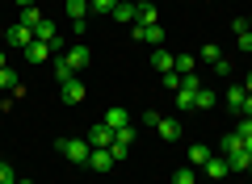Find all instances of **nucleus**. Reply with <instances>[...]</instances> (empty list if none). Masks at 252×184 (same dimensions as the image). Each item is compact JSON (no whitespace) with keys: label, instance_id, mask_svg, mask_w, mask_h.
I'll list each match as a JSON object with an SVG mask.
<instances>
[{"label":"nucleus","instance_id":"obj_18","mask_svg":"<svg viewBox=\"0 0 252 184\" xmlns=\"http://www.w3.org/2000/svg\"><path fill=\"white\" fill-rule=\"evenodd\" d=\"M206 159H210L206 142H193V147H189V163H193V167H206Z\"/></svg>","mask_w":252,"mask_h":184},{"label":"nucleus","instance_id":"obj_9","mask_svg":"<svg viewBox=\"0 0 252 184\" xmlns=\"http://www.w3.org/2000/svg\"><path fill=\"white\" fill-rule=\"evenodd\" d=\"M135 38L147 46H164V26H135Z\"/></svg>","mask_w":252,"mask_h":184},{"label":"nucleus","instance_id":"obj_14","mask_svg":"<svg viewBox=\"0 0 252 184\" xmlns=\"http://www.w3.org/2000/svg\"><path fill=\"white\" fill-rule=\"evenodd\" d=\"M89 9H93L89 0H67V21H72V26L76 21H89Z\"/></svg>","mask_w":252,"mask_h":184},{"label":"nucleus","instance_id":"obj_28","mask_svg":"<svg viewBox=\"0 0 252 184\" xmlns=\"http://www.w3.org/2000/svg\"><path fill=\"white\" fill-rule=\"evenodd\" d=\"M89 4H93V13H105V17H109V13H114V4H118V0H89Z\"/></svg>","mask_w":252,"mask_h":184},{"label":"nucleus","instance_id":"obj_23","mask_svg":"<svg viewBox=\"0 0 252 184\" xmlns=\"http://www.w3.org/2000/svg\"><path fill=\"white\" fill-rule=\"evenodd\" d=\"M72 76H76V71L67 67V63H63V54H59V59H55V84H67Z\"/></svg>","mask_w":252,"mask_h":184},{"label":"nucleus","instance_id":"obj_19","mask_svg":"<svg viewBox=\"0 0 252 184\" xmlns=\"http://www.w3.org/2000/svg\"><path fill=\"white\" fill-rule=\"evenodd\" d=\"M156 21H160V9H156V4H139V21L135 26H156Z\"/></svg>","mask_w":252,"mask_h":184},{"label":"nucleus","instance_id":"obj_26","mask_svg":"<svg viewBox=\"0 0 252 184\" xmlns=\"http://www.w3.org/2000/svg\"><path fill=\"white\" fill-rule=\"evenodd\" d=\"M13 88H17V76L9 67H0V92H13Z\"/></svg>","mask_w":252,"mask_h":184},{"label":"nucleus","instance_id":"obj_12","mask_svg":"<svg viewBox=\"0 0 252 184\" xmlns=\"http://www.w3.org/2000/svg\"><path fill=\"white\" fill-rule=\"evenodd\" d=\"M156 134H160L164 142H177L181 138V122L177 117H160V122H156Z\"/></svg>","mask_w":252,"mask_h":184},{"label":"nucleus","instance_id":"obj_17","mask_svg":"<svg viewBox=\"0 0 252 184\" xmlns=\"http://www.w3.org/2000/svg\"><path fill=\"white\" fill-rule=\"evenodd\" d=\"M26 59H30V63H42V59H51V46H46V42H38V38H34V42L26 46Z\"/></svg>","mask_w":252,"mask_h":184},{"label":"nucleus","instance_id":"obj_10","mask_svg":"<svg viewBox=\"0 0 252 184\" xmlns=\"http://www.w3.org/2000/svg\"><path fill=\"white\" fill-rule=\"evenodd\" d=\"M89 147H93V151H97V147H114V130H109L105 122L93 126V130H89Z\"/></svg>","mask_w":252,"mask_h":184},{"label":"nucleus","instance_id":"obj_31","mask_svg":"<svg viewBox=\"0 0 252 184\" xmlns=\"http://www.w3.org/2000/svg\"><path fill=\"white\" fill-rule=\"evenodd\" d=\"M235 42H240V51H244V54H252V29H248V34H240Z\"/></svg>","mask_w":252,"mask_h":184},{"label":"nucleus","instance_id":"obj_21","mask_svg":"<svg viewBox=\"0 0 252 184\" xmlns=\"http://www.w3.org/2000/svg\"><path fill=\"white\" fill-rule=\"evenodd\" d=\"M21 26H30V29H38V26H42V13H38V4L21 9Z\"/></svg>","mask_w":252,"mask_h":184},{"label":"nucleus","instance_id":"obj_30","mask_svg":"<svg viewBox=\"0 0 252 184\" xmlns=\"http://www.w3.org/2000/svg\"><path fill=\"white\" fill-rule=\"evenodd\" d=\"M164 79V88H168V92H177V88H181V79H185V76H177V71H168V76H160Z\"/></svg>","mask_w":252,"mask_h":184},{"label":"nucleus","instance_id":"obj_5","mask_svg":"<svg viewBox=\"0 0 252 184\" xmlns=\"http://www.w3.org/2000/svg\"><path fill=\"white\" fill-rule=\"evenodd\" d=\"M4 42H9V46H17V51H26V46L34 42V29L17 21V26H9V29H4Z\"/></svg>","mask_w":252,"mask_h":184},{"label":"nucleus","instance_id":"obj_8","mask_svg":"<svg viewBox=\"0 0 252 184\" xmlns=\"http://www.w3.org/2000/svg\"><path fill=\"white\" fill-rule=\"evenodd\" d=\"M114 163H118V159H114V151H109V147H97V151L89 155V167H93V172H109Z\"/></svg>","mask_w":252,"mask_h":184},{"label":"nucleus","instance_id":"obj_34","mask_svg":"<svg viewBox=\"0 0 252 184\" xmlns=\"http://www.w3.org/2000/svg\"><path fill=\"white\" fill-rule=\"evenodd\" d=\"M244 88H248V92H252V71H248V79H244Z\"/></svg>","mask_w":252,"mask_h":184},{"label":"nucleus","instance_id":"obj_35","mask_svg":"<svg viewBox=\"0 0 252 184\" xmlns=\"http://www.w3.org/2000/svg\"><path fill=\"white\" fill-rule=\"evenodd\" d=\"M17 4H21V9H30V4H34V0H17Z\"/></svg>","mask_w":252,"mask_h":184},{"label":"nucleus","instance_id":"obj_38","mask_svg":"<svg viewBox=\"0 0 252 184\" xmlns=\"http://www.w3.org/2000/svg\"><path fill=\"white\" fill-rule=\"evenodd\" d=\"M248 172H252V155H248Z\"/></svg>","mask_w":252,"mask_h":184},{"label":"nucleus","instance_id":"obj_25","mask_svg":"<svg viewBox=\"0 0 252 184\" xmlns=\"http://www.w3.org/2000/svg\"><path fill=\"white\" fill-rule=\"evenodd\" d=\"M198 59H206V63H210V67H215V63H219V59H223V51H219V46H215V42H206V46H202V51H198Z\"/></svg>","mask_w":252,"mask_h":184},{"label":"nucleus","instance_id":"obj_27","mask_svg":"<svg viewBox=\"0 0 252 184\" xmlns=\"http://www.w3.org/2000/svg\"><path fill=\"white\" fill-rule=\"evenodd\" d=\"M172 184H193V167H177L172 172Z\"/></svg>","mask_w":252,"mask_h":184},{"label":"nucleus","instance_id":"obj_37","mask_svg":"<svg viewBox=\"0 0 252 184\" xmlns=\"http://www.w3.org/2000/svg\"><path fill=\"white\" fill-rule=\"evenodd\" d=\"M130 4H152V0H130Z\"/></svg>","mask_w":252,"mask_h":184},{"label":"nucleus","instance_id":"obj_39","mask_svg":"<svg viewBox=\"0 0 252 184\" xmlns=\"http://www.w3.org/2000/svg\"><path fill=\"white\" fill-rule=\"evenodd\" d=\"M17 184H34V180H17Z\"/></svg>","mask_w":252,"mask_h":184},{"label":"nucleus","instance_id":"obj_11","mask_svg":"<svg viewBox=\"0 0 252 184\" xmlns=\"http://www.w3.org/2000/svg\"><path fill=\"white\" fill-rule=\"evenodd\" d=\"M152 67L160 71V76H168V71L177 67V54H168L164 46H156V51H152Z\"/></svg>","mask_w":252,"mask_h":184},{"label":"nucleus","instance_id":"obj_20","mask_svg":"<svg viewBox=\"0 0 252 184\" xmlns=\"http://www.w3.org/2000/svg\"><path fill=\"white\" fill-rule=\"evenodd\" d=\"M193 67H198V59H193V54H177V76H193Z\"/></svg>","mask_w":252,"mask_h":184},{"label":"nucleus","instance_id":"obj_13","mask_svg":"<svg viewBox=\"0 0 252 184\" xmlns=\"http://www.w3.org/2000/svg\"><path fill=\"white\" fill-rule=\"evenodd\" d=\"M105 126H109V130H122V126H130L126 109H122V105H109V109H105Z\"/></svg>","mask_w":252,"mask_h":184},{"label":"nucleus","instance_id":"obj_6","mask_svg":"<svg viewBox=\"0 0 252 184\" xmlns=\"http://www.w3.org/2000/svg\"><path fill=\"white\" fill-rule=\"evenodd\" d=\"M63 63H67V67H72V71H84V67H89V63H93V51H89V46H84V42H76L72 51L63 54Z\"/></svg>","mask_w":252,"mask_h":184},{"label":"nucleus","instance_id":"obj_40","mask_svg":"<svg viewBox=\"0 0 252 184\" xmlns=\"http://www.w3.org/2000/svg\"><path fill=\"white\" fill-rule=\"evenodd\" d=\"M248 29H252V21H248Z\"/></svg>","mask_w":252,"mask_h":184},{"label":"nucleus","instance_id":"obj_36","mask_svg":"<svg viewBox=\"0 0 252 184\" xmlns=\"http://www.w3.org/2000/svg\"><path fill=\"white\" fill-rule=\"evenodd\" d=\"M0 67H9V63H4V51H0Z\"/></svg>","mask_w":252,"mask_h":184},{"label":"nucleus","instance_id":"obj_32","mask_svg":"<svg viewBox=\"0 0 252 184\" xmlns=\"http://www.w3.org/2000/svg\"><path fill=\"white\" fill-rule=\"evenodd\" d=\"M231 34H235V38H240V34H248V21H244V17H235V21H231Z\"/></svg>","mask_w":252,"mask_h":184},{"label":"nucleus","instance_id":"obj_2","mask_svg":"<svg viewBox=\"0 0 252 184\" xmlns=\"http://www.w3.org/2000/svg\"><path fill=\"white\" fill-rule=\"evenodd\" d=\"M59 155L67 159V163H76V167H89L93 147H89V138H59Z\"/></svg>","mask_w":252,"mask_h":184},{"label":"nucleus","instance_id":"obj_24","mask_svg":"<svg viewBox=\"0 0 252 184\" xmlns=\"http://www.w3.org/2000/svg\"><path fill=\"white\" fill-rule=\"evenodd\" d=\"M193 109H202V113H206V109H215V92H210V88H198V101H193Z\"/></svg>","mask_w":252,"mask_h":184},{"label":"nucleus","instance_id":"obj_33","mask_svg":"<svg viewBox=\"0 0 252 184\" xmlns=\"http://www.w3.org/2000/svg\"><path fill=\"white\" fill-rule=\"evenodd\" d=\"M240 117H252V92L244 97V105H240Z\"/></svg>","mask_w":252,"mask_h":184},{"label":"nucleus","instance_id":"obj_4","mask_svg":"<svg viewBox=\"0 0 252 184\" xmlns=\"http://www.w3.org/2000/svg\"><path fill=\"white\" fill-rule=\"evenodd\" d=\"M59 97H63V105H80V101L89 97V88H84L80 76H72L67 84H59Z\"/></svg>","mask_w":252,"mask_h":184},{"label":"nucleus","instance_id":"obj_15","mask_svg":"<svg viewBox=\"0 0 252 184\" xmlns=\"http://www.w3.org/2000/svg\"><path fill=\"white\" fill-rule=\"evenodd\" d=\"M244 97H248V88H244V84H227V109H235V113H240Z\"/></svg>","mask_w":252,"mask_h":184},{"label":"nucleus","instance_id":"obj_22","mask_svg":"<svg viewBox=\"0 0 252 184\" xmlns=\"http://www.w3.org/2000/svg\"><path fill=\"white\" fill-rule=\"evenodd\" d=\"M21 176H17V167L9 163V159H0V184H17Z\"/></svg>","mask_w":252,"mask_h":184},{"label":"nucleus","instance_id":"obj_7","mask_svg":"<svg viewBox=\"0 0 252 184\" xmlns=\"http://www.w3.org/2000/svg\"><path fill=\"white\" fill-rule=\"evenodd\" d=\"M109 17H114L118 26H135V21H139V4H130V0H118Z\"/></svg>","mask_w":252,"mask_h":184},{"label":"nucleus","instance_id":"obj_3","mask_svg":"<svg viewBox=\"0 0 252 184\" xmlns=\"http://www.w3.org/2000/svg\"><path fill=\"white\" fill-rule=\"evenodd\" d=\"M198 88H202L198 76H185V79H181V88H177V109H181V113H189V109H193V101H198Z\"/></svg>","mask_w":252,"mask_h":184},{"label":"nucleus","instance_id":"obj_1","mask_svg":"<svg viewBox=\"0 0 252 184\" xmlns=\"http://www.w3.org/2000/svg\"><path fill=\"white\" fill-rule=\"evenodd\" d=\"M223 159H227L231 172H248V151H244V138H240L235 130L223 134Z\"/></svg>","mask_w":252,"mask_h":184},{"label":"nucleus","instance_id":"obj_16","mask_svg":"<svg viewBox=\"0 0 252 184\" xmlns=\"http://www.w3.org/2000/svg\"><path fill=\"white\" fill-rule=\"evenodd\" d=\"M227 172H231V167H227V159H215V155L206 159V176H210V180H227Z\"/></svg>","mask_w":252,"mask_h":184},{"label":"nucleus","instance_id":"obj_29","mask_svg":"<svg viewBox=\"0 0 252 184\" xmlns=\"http://www.w3.org/2000/svg\"><path fill=\"white\" fill-rule=\"evenodd\" d=\"M235 134H240V138H252V117H240V122H235Z\"/></svg>","mask_w":252,"mask_h":184}]
</instances>
